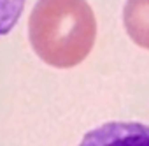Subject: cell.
Masks as SVG:
<instances>
[{
  "label": "cell",
  "instance_id": "cell-1",
  "mask_svg": "<svg viewBox=\"0 0 149 146\" xmlns=\"http://www.w3.org/2000/svg\"><path fill=\"white\" fill-rule=\"evenodd\" d=\"M35 55L56 69L81 63L93 49L97 20L86 0H37L28 16Z\"/></svg>",
  "mask_w": 149,
  "mask_h": 146
},
{
  "label": "cell",
  "instance_id": "cell-2",
  "mask_svg": "<svg viewBox=\"0 0 149 146\" xmlns=\"http://www.w3.org/2000/svg\"><path fill=\"white\" fill-rule=\"evenodd\" d=\"M79 146H149V127L137 121H111L90 130Z\"/></svg>",
  "mask_w": 149,
  "mask_h": 146
},
{
  "label": "cell",
  "instance_id": "cell-3",
  "mask_svg": "<svg viewBox=\"0 0 149 146\" xmlns=\"http://www.w3.org/2000/svg\"><path fill=\"white\" fill-rule=\"evenodd\" d=\"M123 23L130 39L144 49H149V0H126Z\"/></svg>",
  "mask_w": 149,
  "mask_h": 146
},
{
  "label": "cell",
  "instance_id": "cell-4",
  "mask_svg": "<svg viewBox=\"0 0 149 146\" xmlns=\"http://www.w3.org/2000/svg\"><path fill=\"white\" fill-rule=\"evenodd\" d=\"M26 0H0V37L7 35L25 9Z\"/></svg>",
  "mask_w": 149,
  "mask_h": 146
}]
</instances>
